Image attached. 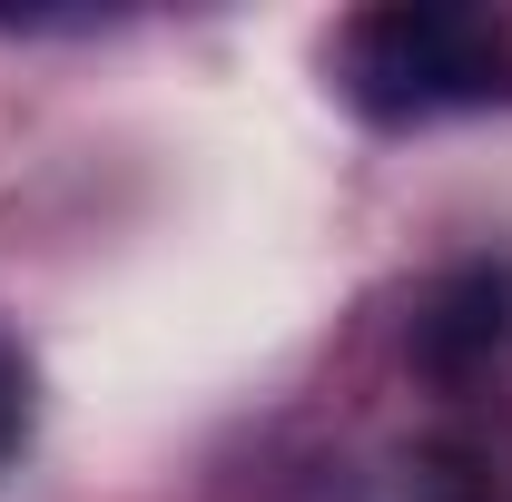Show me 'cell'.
<instances>
[{
  "mask_svg": "<svg viewBox=\"0 0 512 502\" xmlns=\"http://www.w3.org/2000/svg\"><path fill=\"white\" fill-rule=\"evenodd\" d=\"M404 502H493V463H483L473 443H424Z\"/></svg>",
  "mask_w": 512,
  "mask_h": 502,
  "instance_id": "3957f363",
  "label": "cell"
},
{
  "mask_svg": "<svg viewBox=\"0 0 512 502\" xmlns=\"http://www.w3.org/2000/svg\"><path fill=\"white\" fill-rule=\"evenodd\" d=\"M335 89L375 128L512 109V20L483 0H375L335 30Z\"/></svg>",
  "mask_w": 512,
  "mask_h": 502,
  "instance_id": "6da1fadb",
  "label": "cell"
},
{
  "mask_svg": "<svg viewBox=\"0 0 512 502\" xmlns=\"http://www.w3.org/2000/svg\"><path fill=\"white\" fill-rule=\"evenodd\" d=\"M30 414H40V384H30V355L0 335V463L30 443Z\"/></svg>",
  "mask_w": 512,
  "mask_h": 502,
  "instance_id": "277c9868",
  "label": "cell"
},
{
  "mask_svg": "<svg viewBox=\"0 0 512 502\" xmlns=\"http://www.w3.org/2000/svg\"><path fill=\"white\" fill-rule=\"evenodd\" d=\"M404 365L434 384V394H483L512 365V266L503 256H473L424 286V306L404 325Z\"/></svg>",
  "mask_w": 512,
  "mask_h": 502,
  "instance_id": "7a4b0ae2",
  "label": "cell"
}]
</instances>
